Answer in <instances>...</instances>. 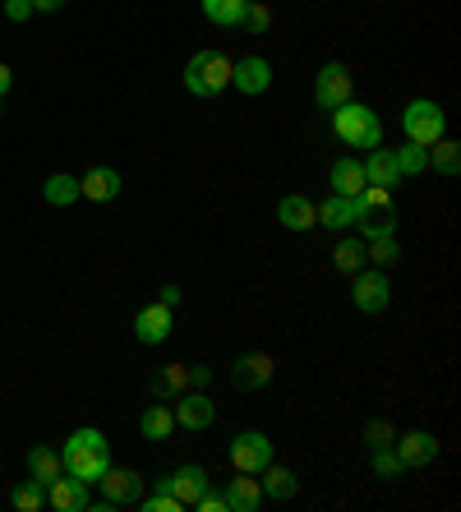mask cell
Instances as JSON below:
<instances>
[{
  "label": "cell",
  "instance_id": "6da1fadb",
  "mask_svg": "<svg viewBox=\"0 0 461 512\" xmlns=\"http://www.w3.org/2000/svg\"><path fill=\"white\" fill-rule=\"evenodd\" d=\"M60 462H65V471H70V476H79L83 485H97V480H102V471L111 466L107 434H102V429H74L70 439H65Z\"/></svg>",
  "mask_w": 461,
  "mask_h": 512
},
{
  "label": "cell",
  "instance_id": "5b68a950",
  "mask_svg": "<svg viewBox=\"0 0 461 512\" xmlns=\"http://www.w3.org/2000/svg\"><path fill=\"white\" fill-rule=\"evenodd\" d=\"M402 130H406V139H411V143L429 148V143H438L443 134H448V116H443V107H438V102L415 97V102H406V111H402Z\"/></svg>",
  "mask_w": 461,
  "mask_h": 512
},
{
  "label": "cell",
  "instance_id": "f35d334b",
  "mask_svg": "<svg viewBox=\"0 0 461 512\" xmlns=\"http://www.w3.org/2000/svg\"><path fill=\"white\" fill-rule=\"evenodd\" d=\"M28 14H33V0H5V19L10 24H24Z\"/></svg>",
  "mask_w": 461,
  "mask_h": 512
},
{
  "label": "cell",
  "instance_id": "52a82bcc",
  "mask_svg": "<svg viewBox=\"0 0 461 512\" xmlns=\"http://www.w3.org/2000/svg\"><path fill=\"white\" fill-rule=\"evenodd\" d=\"M351 70H346L342 60H328L319 70V79H314V102H319V111H337L342 102H351Z\"/></svg>",
  "mask_w": 461,
  "mask_h": 512
},
{
  "label": "cell",
  "instance_id": "e575fe53",
  "mask_svg": "<svg viewBox=\"0 0 461 512\" xmlns=\"http://www.w3.org/2000/svg\"><path fill=\"white\" fill-rule=\"evenodd\" d=\"M365 443H369V448H392V443H397V429H392L388 420H369V425H365Z\"/></svg>",
  "mask_w": 461,
  "mask_h": 512
},
{
  "label": "cell",
  "instance_id": "44dd1931",
  "mask_svg": "<svg viewBox=\"0 0 461 512\" xmlns=\"http://www.w3.org/2000/svg\"><path fill=\"white\" fill-rule=\"evenodd\" d=\"M259 503H263L259 480L249 476V471H236V480L226 485V508L231 512H259Z\"/></svg>",
  "mask_w": 461,
  "mask_h": 512
},
{
  "label": "cell",
  "instance_id": "4316f807",
  "mask_svg": "<svg viewBox=\"0 0 461 512\" xmlns=\"http://www.w3.org/2000/svg\"><path fill=\"white\" fill-rule=\"evenodd\" d=\"M42 199H47L51 208H70V203L79 199V176H65V171L47 176V185H42Z\"/></svg>",
  "mask_w": 461,
  "mask_h": 512
},
{
  "label": "cell",
  "instance_id": "74e56055",
  "mask_svg": "<svg viewBox=\"0 0 461 512\" xmlns=\"http://www.w3.org/2000/svg\"><path fill=\"white\" fill-rule=\"evenodd\" d=\"M194 508H199V512H231V508H226V489H213V485L203 489Z\"/></svg>",
  "mask_w": 461,
  "mask_h": 512
},
{
  "label": "cell",
  "instance_id": "277c9868",
  "mask_svg": "<svg viewBox=\"0 0 461 512\" xmlns=\"http://www.w3.org/2000/svg\"><path fill=\"white\" fill-rule=\"evenodd\" d=\"M185 88L194 97H217L231 88V60L222 51H199V56L185 65Z\"/></svg>",
  "mask_w": 461,
  "mask_h": 512
},
{
  "label": "cell",
  "instance_id": "cb8c5ba5",
  "mask_svg": "<svg viewBox=\"0 0 461 512\" xmlns=\"http://www.w3.org/2000/svg\"><path fill=\"white\" fill-rule=\"evenodd\" d=\"M314 217H319L328 231H351L355 227V199L332 194V199H323V208H314Z\"/></svg>",
  "mask_w": 461,
  "mask_h": 512
},
{
  "label": "cell",
  "instance_id": "8d00e7d4",
  "mask_svg": "<svg viewBox=\"0 0 461 512\" xmlns=\"http://www.w3.org/2000/svg\"><path fill=\"white\" fill-rule=\"evenodd\" d=\"M139 508H143V512H185V508H180L176 494H166V489H157V494L139 499Z\"/></svg>",
  "mask_w": 461,
  "mask_h": 512
},
{
  "label": "cell",
  "instance_id": "d590c367",
  "mask_svg": "<svg viewBox=\"0 0 461 512\" xmlns=\"http://www.w3.org/2000/svg\"><path fill=\"white\" fill-rule=\"evenodd\" d=\"M240 24L249 28V33H268V24H272V10L263 5V0H249V10H245V19Z\"/></svg>",
  "mask_w": 461,
  "mask_h": 512
},
{
  "label": "cell",
  "instance_id": "9c48e42d",
  "mask_svg": "<svg viewBox=\"0 0 461 512\" xmlns=\"http://www.w3.org/2000/svg\"><path fill=\"white\" fill-rule=\"evenodd\" d=\"M97 485H102V503H93V508L111 512V508H125V503H139L143 480L134 476V471H125V466H107Z\"/></svg>",
  "mask_w": 461,
  "mask_h": 512
},
{
  "label": "cell",
  "instance_id": "e0dca14e",
  "mask_svg": "<svg viewBox=\"0 0 461 512\" xmlns=\"http://www.w3.org/2000/svg\"><path fill=\"white\" fill-rule=\"evenodd\" d=\"M314 208H319V203H309L305 194H286L282 203H277V222H282L286 231H314L319 227V217H314Z\"/></svg>",
  "mask_w": 461,
  "mask_h": 512
},
{
  "label": "cell",
  "instance_id": "ab89813d",
  "mask_svg": "<svg viewBox=\"0 0 461 512\" xmlns=\"http://www.w3.org/2000/svg\"><path fill=\"white\" fill-rule=\"evenodd\" d=\"M208 379H213L208 365H190V388H208Z\"/></svg>",
  "mask_w": 461,
  "mask_h": 512
},
{
  "label": "cell",
  "instance_id": "30bf717a",
  "mask_svg": "<svg viewBox=\"0 0 461 512\" xmlns=\"http://www.w3.org/2000/svg\"><path fill=\"white\" fill-rule=\"evenodd\" d=\"M213 485V480H208V471H203V466H176V471H166L162 480H157V489H166V494H176L180 499V508H194V503H199V494L203 489Z\"/></svg>",
  "mask_w": 461,
  "mask_h": 512
},
{
  "label": "cell",
  "instance_id": "d6a6232c",
  "mask_svg": "<svg viewBox=\"0 0 461 512\" xmlns=\"http://www.w3.org/2000/svg\"><path fill=\"white\" fill-rule=\"evenodd\" d=\"M10 503H14L19 512H37L42 503H47V485H37V480H28V485H19V489L10 494Z\"/></svg>",
  "mask_w": 461,
  "mask_h": 512
},
{
  "label": "cell",
  "instance_id": "7c38bea8",
  "mask_svg": "<svg viewBox=\"0 0 461 512\" xmlns=\"http://www.w3.org/2000/svg\"><path fill=\"white\" fill-rule=\"evenodd\" d=\"M231 383H236L240 393H259V388H268L272 383V356L268 351H245V356H236V365H231Z\"/></svg>",
  "mask_w": 461,
  "mask_h": 512
},
{
  "label": "cell",
  "instance_id": "b9f144b4",
  "mask_svg": "<svg viewBox=\"0 0 461 512\" xmlns=\"http://www.w3.org/2000/svg\"><path fill=\"white\" fill-rule=\"evenodd\" d=\"M10 88H14V70H10V65H5V60H0V97L10 93Z\"/></svg>",
  "mask_w": 461,
  "mask_h": 512
},
{
  "label": "cell",
  "instance_id": "603a6c76",
  "mask_svg": "<svg viewBox=\"0 0 461 512\" xmlns=\"http://www.w3.org/2000/svg\"><path fill=\"white\" fill-rule=\"evenodd\" d=\"M139 434L143 439H153V443L171 439V434H176V411H171V406H143Z\"/></svg>",
  "mask_w": 461,
  "mask_h": 512
},
{
  "label": "cell",
  "instance_id": "ba28073f",
  "mask_svg": "<svg viewBox=\"0 0 461 512\" xmlns=\"http://www.w3.org/2000/svg\"><path fill=\"white\" fill-rule=\"evenodd\" d=\"M268 462H272V439H268V434H259V429H245V434H236V439H231V466H236V471L259 476Z\"/></svg>",
  "mask_w": 461,
  "mask_h": 512
},
{
  "label": "cell",
  "instance_id": "1f68e13d",
  "mask_svg": "<svg viewBox=\"0 0 461 512\" xmlns=\"http://www.w3.org/2000/svg\"><path fill=\"white\" fill-rule=\"evenodd\" d=\"M332 263H337L342 273H360V268H365V245H360V240H342V245L332 250Z\"/></svg>",
  "mask_w": 461,
  "mask_h": 512
},
{
  "label": "cell",
  "instance_id": "7bdbcfd3",
  "mask_svg": "<svg viewBox=\"0 0 461 512\" xmlns=\"http://www.w3.org/2000/svg\"><path fill=\"white\" fill-rule=\"evenodd\" d=\"M33 10L37 14H56V10H65V0H33Z\"/></svg>",
  "mask_w": 461,
  "mask_h": 512
},
{
  "label": "cell",
  "instance_id": "4fadbf2b",
  "mask_svg": "<svg viewBox=\"0 0 461 512\" xmlns=\"http://www.w3.org/2000/svg\"><path fill=\"white\" fill-rule=\"evenodd\" d=\"M231 88H240L245 97H259L272 88V65L263 56H245L231 60Z\"/></svg>",
  "mask_w": 461,
  "mask_h": 512
},
{
  "label": "cell",
  "instance_id": "ac0fdd59",
  "mask_svg": "<svg viewBox=\"0 0 461 512\" xmlns=\"http://www.w3.org/2000/svg\"><path fill=\"white\" fill-rule=\"evenodd\" d=\"M120 171H111V167H93L88 176H79V199H93V203H111L120 194Z\"/></svg>",
  "mask_w": 461,
  "mask_h": 512
},
{
  "label": "cell",
  "instance_id": "3957f363",
  "mask_svg": "<svg viewBox=\"0 0 461 512\" xmlns=\"http://www.w3.org/2000/svg\"><path fill=\"white\" fill-rule=\"evenodd\" d=\"M355 227L365 240H379V236H397V222H392V190L383 185H365L355 194Z\"/></svg>",
  "mask_w": 461,
  "mask_h": 512
},
{
  "label": "cell",
  "instance_id": "ffe728a7",
  "mask_svg": "<svg viewBox=\"0 0 461 512\" xmlns=\"http://www.w3.org/2000/svg\"><path fill=\"white\" fill-rule=\"evenodd\" d=\"M259 489H263V499H272V503H286V499H296V489H300V480H296V471L291 466H263L259 471Z\"/></svg>",
  "mask_w": 461,
  "mask_h": 512
},
{
  "label": "cell",
  "instance_id": "60d3db41",
  "mask_svg": "<svg viewBox=\"0 0 461 512\" xmlns=\"http://www.w3.org/2000/svg\"><path fill=\"white\" fill-rule=\"evenodd\" d=\"M157 300H162L166 310H176V305H180V286H171V282H166L162 291H157Z\"/></svg>",
  "mask_w": 461,
  "mask_h": 512
},
{
  "label": "cell",
  "instance_id": "484cf974",
  "mask_svg": "<svg viewBox=\"0 0 461 512\" xmlns=\"http://www.w3.org/2000/svg\"><path fill=\"white\" fill-rule=\"evenodd\" d=\"M425 153H429V167H434L438 176H448V180H452V176H457V171H461V148L448 139V134H443V139H438V143H429Z\"/></svg>",
  "mask_w": 461,
  "mask_h": 512
},
{
  "label": "cell",
  "instance_id": "d6986e66",
  "mask_svg": "<svg viewBox=\"0 0 461 512\" xmlns=\"http://www.w3.org/2000/svg\"><path fill=\"white\" fill-rule=\"evenodd\" d=\"M332 180V194H342V199H355V194L365 190L369 180H365V167H360V157H337L328 171Z\"/></svg>",
  "mask_w": 461,
  "mask_h": 512
},
{
  "label": "cell",
  "instance_id": "7a4b0ae2",
  "mask_svg": "<svg viewBox=\"0 0 461 512\" xmlns=\"http://www.w3.org/2000/svg\"><path fill=\"white\" fill-rule=\"evenodd\" d=\"M332 134H337L346 148H379V143H383L379 116H374L365 102H355V97L332 111Z\"/></svg>",
  "mask_w": 461,
  "mask_h": 512
},
{
  "label": "cell",
  "instance_id": "f1b7e54d",
  "mask_svg": "<svg viewBox=\"0 0 461 512\" xmlns=\"http://www.w3.org/2000/svg\"><path fill=\"white\" fill-rule=\"evenodd\" d=\"M245 10H249V0H203V14L222 28H240Z\"/></svg>",
  "mask_w": 461,
  "mask_h": 512
},
{
  "label": "cell",
  "instance_id": "2e32d148",
  "mask_svg": "<svg viewBox=\"0 0 461 512\" xmlns=\"http://www.w3.org/2000/svg\"><path fill=\"white\" fill-rule=\"evenodd\" d=\"M171 328H176V319H171V310H166L162 300L157 305H143L139 314H134V333H139L143 346H157L171 337Z\"/></svg>",
  "mask_w": 461,
  "mask_h": 512
},
{
  "label": "cell",
  "instance_id": "8fae6325",
  "mask_svg": "<svg viewBox=\"0 0 461 512\" xmlns=\"http://www.w3.org/2000/svg\"><path fill=\"white\" fill-rule=\"evenodd\" d=\"M171 411H176V425L180 429H190V434H199V429H208L217 420V406H213V397L203 393V388H185V393L176 397V406H171Z\"/></svg>",
  "mask_w": 461,
  "mask_h": 512
},
{
  "label": "cell",
  "instance_id": "8992f818",
  "mask_svg": "<svg viewBox=\"0 0 461 512\" xmlns=\"http://www.w3.org/2000/svg\"><path fill=\"white\" fill-rule=\"evenodd\" d=\"M355 286H351V300L360 314H383L392 300V282L383 268H360V273H351Z\"/></svg>",
  "mask_w": 461,
  "mask_h": 512
},
{
  "label": "cell",
  "instance_id": "d4e9b609",
  "mask_svg": "<svg viewBox=\"0 0 461 512\" xmlns=\"http://www.w3.org/2000/svg\"><path fill=\"white\" fill-rule=\"evenodd\" d=\"M56 476H65V462H60L56 448H33V453H28V480L51 485Z\"/></svg>",
  "mask_w": 461,
  "mask_h": 512
},
{
  "label": "cell",
  "instance_id": "9a60e30c",
  "mask_svg": "<svg viewBox=\"0 0 461 512\" xmlns=\"http://www.w3.org/2000/svg\"><path fill=\"white\" fill-rule=\"evenodd\" d=\"M392 453H397V462L411 471V466H429L438 457V439L434 434H425V429H411V434H402V439L392 443Z\"/></svg>",
  "mask_w": 461,
  "mask_h": 512
},
{
  "label": "cell",
  "instance_id": "83f0119b",
  "mask_svg": "<svg viewBox=\"0 0 461 512\" xmlns=\"http://www.w3.org/2000/svg\"><path fill=\"white\" fill-rule=\"evenodd\" d=\"M190 388V365H162L153 379V393L157 397H180Z\"/></svg>",
  "mask_w": 461,
  "mask_h": 512
},
{
  "label": "cell",
  "instance_id": "7402d4cb",
  "mask_svg": "<svg viewBox=\"0 0 461 512\" xmlns=\"http://www.w3.org/2000/svg\"><path fill=\"white\" fill-rule=\"evenodd\" d=\"M360 167H365V180H369V185H383V190H392V185L402 180L392 148H369V157L360 162Z\"/></svg>",
  "mask_w": 461,
  "mask_h": 512
},
{
  "label": "cell",
  "instance_id": "f546056e",
  "mask_svg": "<svg viewBox=\"0 0 461 512\" xmlns=\"http://www.w3.org/2000/svg\"><path fill=\"white\" fill-rule=\"evenodd\" d=\"M365 259L388 273V268H397V259H402V245H397V236H379V240H369L365 245Z\"/></svg>",
  "mask_w": 461,
  "mask_h": 512
},
{
  "label": "cell",
  "instance_id": "836d02e7",
  "mask_svg": "<svg viewBox=\"0 0 461 512\" xmlns=\"http://www.w3.org/2000/svg\"><path fill=\"white\" fill-rule=\"evenodd\" d=\"M402 471H406V466L397 462V453H392V448H374V476H379V480H397Z\"/></svg>",
  "mask_w": 461,
  "mask_h": 512
},
{
  "label": "cell",
  "instance_id": "4dcf8cb0",
  "mask_svg": "<svg viewBox=\"0 0 461 512\" xmlns=\"http://www.w3.org/2000/svg\"><path fill=\"white\" fill-rule=\"evenodd\" d=\"M397 171H402V176H420V171H429V153L425 148H420V143H406V148H397Z\"/></svg>",
  "mask_w": 461,
  "mask_h": 512
},
{
  "label": "cell",
  "instance_id": "5bb4252c",
  "mask_svg": "<svg viewBox=\"0 0 461 512\" xmlns=\"http://www.w3.org/2000/svg\"><path fill=\"white\" fill-rule=\"evenodd\" d=\"M47 503L56 512H83V508H93V494H88V485H83L79 476L65 471V476H56L47 485Z\"/></svg>",
  "mask_w": 461,
  "mask_h": 512
}]
</instances>
